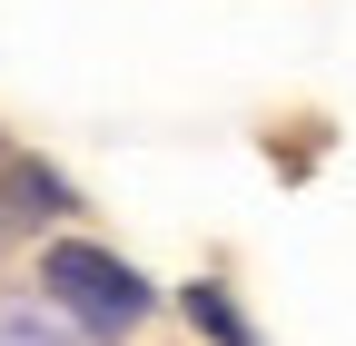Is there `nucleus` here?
<instances>
[{
  "mask_svg": "<svg viewBox=\"0 0 356 346\" xmlns=\"http://www.w3.org/2000/svg\"><path fill=\"white\" fill-rule=\"evenodd\" d=\"M40 287H50L89 336H119V327H139V317H149L139 267H129V257H109V247H89V238H60L50 257H40Z\"/></svg>",
  "mask_w": 356,
  "mask_h": 346,
  "instance_id": "nucleus-1",
  "label": "nucleus"
},
{
  "mask_svg": "<svg viewBox=\"0 0 356 346\" xmlns=\"http://www.w3.org/2000/svg\"><path fill=\"white\" fill-rule=\"evenodd\" d=\"M60 208H70V188H60L40 158H10V168H0V238H30V228H50Z\"/></svg>",
  "mask_w": 356,
  "mask_h": 346,
  "instance_id": "nucleus-2",
  "label": "nucleus"
},
{
  "mask_svg": "<svg viewBox=\"0 0 356 346\" xmlns=\"http://www.w3.org/2000/svg\"><path fill=\"white\" fill-rule=\"evenodd\" d=\"M188 327H198L208 346H257V336H248V317L228 307V287H208V277L188 287Z\"/></svg>",
  "mask_w": 356,
  "mask_h": 346,
  "instance_id": "nucleus-3",
  "label": "nucleus"
}]
</instances>
